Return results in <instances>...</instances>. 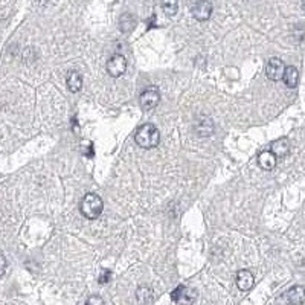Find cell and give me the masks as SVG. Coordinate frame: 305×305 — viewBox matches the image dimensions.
Here are the masks:
<instances>
[{
	"label": "cell",
	"mask_w": 305,
	"mask_h": 305,
	"mask_svg": "<svg viewBox=\"0 0 305 305\" xmlns=\"http://www.w3.org/2000/svg\"><path fill=\"white\" fill-rule=\"evenodd\" d=\"M125 70H127V60L122 55H119V53H116V55H113L109 61H107V72H109V75L113 78L122 77L125 74Z\"/></svg>",
	"instance_id": "5b68a950"
},
{
	"label": "cell",
	"mask_w": 305,
	"mask_h": 305,
	"mask_svg": "<svg viewBox=\"0 0 305 305\" xmlns=\"http://www.w3.org/2000/svg\"><path fill=\"white\" fill-rule=\"evenodd\" d=\"M194 130H195V133L199 134V136H202V137H208V136L212 134V131H214V122H212L211 118H208V116H202V118H199V121L195 122Z\"/></svg>",
	"instance_id": "9c48e42d"
},
{
	"label": "cell",
	"mask_w": 305,
	"mask_h": 305,
	"mask_svg": "<svg viewBox=\"0 0 305 305\" xmlns=\"http://www.w3.org/2000/svg\"><path fill=\"white\" fill-rule=\"evenodd\" d=\"M285 299L290 305H302L305 302V287L295 285L285 293Z\"/></svg>",
	"instance_id": "ba28073f"
},
{
	"label": "cell",
	"mask_w": 305,
	"mask_h": 305,
	"mask_svg": "<svg viewBox=\"0 0 305 305\" xmlns=\"http://www.w3.org/2000/svg\"><path fill=\"white\" fill-rule=\"evenodd\" d=\"M258 164H260V167L262 170L270 171V170H273L276 167V156L272 151H268V150L261 151L260 156H258Z\"/></svg>",
	"instance_id": "7c38bea8"
},
{
	"label": "cell",
	"mask_w": 305,
	"mask_h": 305,
	"mask_svg": "<svg viewBox=\"0 0 305 305\" xmlns=\"http://www.w3.org/2000/svg\"><path fill=\"white\" fill-rule=\"evenodd\" d=\"M66 84H67V88L70 92H74V93L80 92L81 87H83V78L77 70H70L66 77Z\"/></svg>",
	"instance_id": "4fadbf2b"
},
{
	"label": "cell",
	"mask_w": 305,
	"mask_h": 305,
	"mask_svg": "<svg viewBox=\"0 0 305 305\" xmlns=\"http://www.w3.org/2000/svg\"><path fill=\"white\" fill-rule=\"evenodd\" d=\"M5 270H6V258L2 252H0V276H3Z\"/></svg>",
	"instance_id": "d6986e66"
},
{
	"label": "cell",
	"mask_w": 305,
	"mask_h": 305,
	"mask_svg": "<svg viewBox=\"0 0 305 305\" xmlns=\"http://www.w3.org/2000/svg\"><path fill=\"white\" fill-rule=\"evenodd\" d=\"M171 298L174 302L180 304V305H191V304H194V301L197 298V292L194 289H189V287L178 285L177 289L171 293Z\"/></svg>",
	"instance_id": "277c9868"
},
{
	"label": "cell",
	"mask_w": 305,
	"mask_h": 305,
	"mask_svg": "<svg viewBox=\"0 0 305 305\" xmlns=\"http://www.w3.org/2000/svg\"><path fill=\"white\" fill-rule=\"evenodd\" d=\"M284 72H285V66H284V61L281 58H270L267 61V66H265V75L268 80L272 81H279L282 80L284 77Z\"/></svg>",
	"instance_id": "8992f818"
},
{
	"label": "cell",
	"mask_w": 305,
	"mask_h": 305,
	"mask_svg": "<svg viewBox=\"0 0 305 305\" xmlns=\"http://www.w3.org/2000/svg\"><path fill=\"white\" fill-rule=\"evenodd\" d=\"M284 83L287 87H290V88H295L298 86V81H299V72L296 67L293 66H289V67H285V72H284V77H282Z\"/></svg>",
	"instance_id": "5bb4252c"
},
{
	"label": "cell",
	"mask_w": 305,
	"mask_h": 305,
	"mask_svg": "<svg viewBox=\"0 0 305 305\" xmlns=\"http://www.w3.org/2000/svg\"><path fill=\"white\" fill-rule=\"evenodd\" d=\"M136 26V19H134V15L127 12V14H122L121 15V19H119V29L122 32H130L133 31Z\"/></svg>",
	"instance_id": "9a60e30c"
},
{
	"label": "cell",
	"mask_w": 305,
	"mask_h": 305,
	"mask_svg": "<svg viewBox=\"0 0 305 305\" xmlns=\"http://www.w3.org/2000/svg\"><path fill=\"white\" fill-rule=\"evenodd\" d=\"M270 151L276 156V159L278 157H285L287 154L290 153V142H289V139L281 137V139L273 140Z\"/></svg>",
	"instance_id": "8fae6325"
},
{
	"label": "cell",
	"mask_w": 305,
	"mask_h": 305,
	"mask_svg": "<svg viewBox=\"0 0 305 305\" xmlns=\"http://www.w3.org/2000/svg\"><path fill=\"white\" fill-rule=\"evenodd\" d=\"M102 208H104L102 199L98 194H93V192L86 194L81 200V205H80L81 214L88 220H96L102 214Z\"/></svg>",
	"instance_id": "7a4b0ae2"
},
{
	"label": "cell",
	"mask_w": 305,
	"mask_h": 305,
	"mask_svg": "<svg viewBox=\"0 0 305 305\" xmlns=\"http://www.w3.org/2000/svg\"><path fill=\"white\" fill-rule=\"evenodd\" d=\"M159 101H160V92H159V88L154 87V86L147 87L139 96V104L145 112H150V110L156 109V107L159 105Z\"/></svg>",
	"instance_id": "3957f363"
},
{
	"label": "cell",
	"mask_w": 305,
	"mask_h": 305,
	"mask_svg": "<svg viewBox=\"0 0 305 305\" xmlns=\"http://www.w3.org/2000/svg\"><path fill=\"white\" fill-rule=\"evenodd\" d=\"M162 9L167 15L173 17L178 11V2L177 0H162Z\"/></svg>",
	"instance_id": "e0dca14e"
},
{
	"label": "cell",
	"mask_w": 305,
	"mask_h": 305,
	"mask_svg": "<svg viewBox=\"0 0 305 305\" xmlns=\"http://www.w3.org/2000/svg\"><path fill=\"white\" fill-rule=\"evenodd\" d=\"M235 281H237V287H238V289H240L241 292H247V290H250V289H252V287H254V282H255L254 275L250 273L249 270H240V272L237 273Z\"/></svg>",
	"instance_id": "30bf717a"
},
{
	"label": "cell",
	"mask_w": 305,
	"mask_h": 305,
	"mask_svg": "<svg viewBox=\"0 0 305 305\" xmlns=\"http://www.w3.org/2000/svg\"><path fill=\"white\" fill-rule=\"evenodd\" d=\"M302 9H304V12H305V0H302Z\"/></svg>",
	"instance_id": "44dd1931"
},
{
	"label": "cell",
	"mask_w": 305,
	"mask_h": 305,
	"mask_svg": "<svg viewBox=\"0 0 305 305\" xmlns=\"http://www.w3.org/2000/svg\"><path fill=\"white\" fill-rule=\"evenodd\" d=\"M136 299L142 305L150 304L153 301V290L150 289L148 285H140L139 289L136 290Z\"/></svg>",
	"instance_id": "2e32d148"
},
{
	"label": "cell",
	"mask_w": 305,
	"mask_h": 305,
	"mask_svg": "<svg viewBox=\"0 0 305 305\" xmlns=\"http://www.w3.org/2000/svg\"><path fill=\"white\" fill-rule=\"evenodd\" d=\"M86 305H104V301H102L101 296H98V295H92V296H88V298H87Z\"/></svg>",
	"instance_id": "ac0fdd59"
},
{
	"label": "cell",
	"mask_w": 305,
	"mask_h": 305,
	"mask_svg": "<svg viewBox=\"0 0 305 305\" xmlns=\"http://www.w3.org/2000/svg\"><path fill=\"white\" fill-rule=\"evenodd\" d=\"M192 15L199 22L209 20V17L212 15V3L209 0H199V2H195V5L192 6Z\"/></svg>",
	"instance_id": "52a82bcc"
},
{
	"label": "cell",
	"mask_w": 305,
	"mask_h": 305,
	"mask_svg": "<svg viewBox=\"0 0 305 305\" xmlns=\"http://www.w3.org/2000/svg\"><path fill=\"white\" fill-rule=\"evenodd\" d=\"M109 281H110V272H109V270L101 272V275H99V284H107Z\"/></svg>",
	"instance_id": "ffe728a7"
},
{
	"label": "cell",
	"mask_w": 305,
	"mask_h": 305,
	"mask_svg": "<svg viewBox=\"0 0 305 305\" xmlns=\"http://www.w3.org/2000/svg\"><path fill=\"white\" fill-rule=\"evenodd\" d=\"M134 140H136V143L140 148L150 150V148H154V147L159 145L160 133H159V130L154 127V125L145 124V125H142V127L136 131Z\"/></svg>",
	"instance_id": "6da1fadb"
}]
</instances>
